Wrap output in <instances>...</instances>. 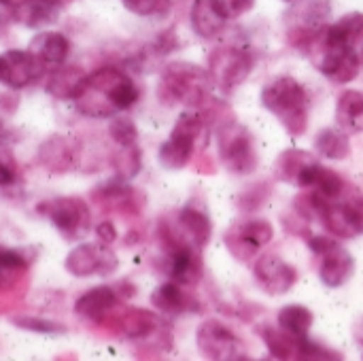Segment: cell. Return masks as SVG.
Instances as JSON below:
<instances>
[{
    "mask_svg": "<svg viewBox=\"0 0 363 361\" xmlns=\"http://www.w3.org/2000/svg\"><path fill=\"white\" fill-rule=\"evenodd\" d=\"M138 100L136 83L117 68H100L91 77L77 102L89 117H111L117 111H128Z\"/></svg>",
    "mask_w": 363,
    "mask_h": 361,
    "instance_id": "cell-1",
    "label": "cell"
},
{
    "mask_svg": "<svg viewBox=\"0 0 363 361\" xmlns=\"http://www.w3.org/2000/svg\"><path fill=\"white\" fill-rule=\"evenodd\" d=\"M262 104L283 123L291 136H302L308 128L311 98L294 77H277L262 89Z\"/></svg>",
    "mask_w": 363,
    "mask_h": 361,
    "instance_id": "cell-2",
    "label": "cell"
},
{
    "mask_svg": "<svg viewBox=\"0 0 363 361\" xmlns=\"http://www.w3.org/2000/svg\"><path fill=\"white\" fill-rule=\"evenodd\" d=\"M213 81L208 70L189 62H170L162 72L160 96L170 104L202 106L208 102Z\"/></svg>",
    "mask_w": 363,
    "mask_h": 361,
    "instance_id": "cell-3",
    "label": "cell"
},
{
    "mask_svg": "<svg viewBox=\"0 0 363 361\" xmlns=\"http://www.w3.org/2000/svg\"><path fill=\"white\" fill-rule=\"evenodd\" d=\"M311 211L317 213L323 228L338 238H355L363 234V196H353L345 202L328 200L313 189V194L302 196Z\"/></svg>",
    "mask_w": 363,
    "mask_h": 361,
    "instance_id": "cell-4",
    "label": "cell"
},
{
    "mask_svg": "<svg viewBox=\"0 0 363 361\" xmlns=\"http://www.w3.org/2000/svg\"><path fill=\"white\" fill-rule=\"evenodd\" d=\"M221 164L234 174H251L257 168V151L251 132L236 119L223 121L217 132Z\"/></svg>",
    "mask_w": 363,
    "mask_h": 361,
    "instance_id": "cell-5",
    "label": "cell"
},
{
    "mask_svg": "<svg viewBox=\"0 0 363 361\" xmlns=\"http://www.w3.org/2000/svg\"><path fill=\"white\" fill-rule=\"evenodd\" d=\"M204 123L206 115L202 111H187L177 119L170 138L160 147V162L164 168L181 170L191 162L196 140L204 130Z\"/></svg>",
    "mask_w": 363,
    "mask_h": 361,
    "instance_id": "cell-6",
    "label": "cell"
},
{
    "mask_svg": "<svg viewBox=\"0 0 363 361\" xmlns=\"http://www.w3.org/2000/svg\"><path fill=\"white\" fill-rule=\"evenodd\" d=\"M253 70V55L236 45H219L208 55V74L213 85H217L221 91H232L240 83L247 81V77Z\"/></svg>",
    "mask_w": 363,
    "mask_h": 361,
    "instance_id": "cell-7",
    "label": "cell"
},
{
    "mask_svg": "<svg viewBox=\"0 0 363 361\" xmlns=\"http://www.w3.org/2000/svg\"><path fill=\"white\" fill-rule=\"evenodd\" d=\"M198 349L202 351V355L217 361H234V360H247V347L240 340V336L230 330L225 323H221L219 319H206L200 323L198 328Z\"/></svg>",
    "mask_w": 363,
    "mask_h": 361,
    "instance_id": "cell-8",
    "label": "cell"
},
{
    "mask_svg": "<svg viewBox=\"0 0 363 361\" xmlns=\"http://www.w3.org/2000/svg\"><path fill=\"white\" fill-rule=\"evenodd\" d=\"M38 213L45 215L66 238H79L89 230L91 213L81 198H53L38 204Z\"/></svg>",
    "mask_w": 363,
    "mask_h": 361,
    "instance_id": "cell-9",
    "label": "cell"
},
{
    "mask_svg": "<svg viewBox=\"0 0 363 361\" xmlns=\"http://www.w3.org/2000/svg\"><path fill=\"white\" fill-rule=\"evenodd\" d=\"M272 236L274 228L268 219H247L225 234V245L236 260L249 262L262 247L272 240Z\"/></svg>",
    "mask_w": 363,
    "mask_h": 361,
    "instance_id": "cell-10",
    "label": "cell"
},
{
    "mask_svg": "<svg viewBox=\"0 0 363 361\" xmlns=\"http://www.w3.org/2000/svg\"><path fill=\"white\" fill-rule=\"evenodd\" d=\"M45 68L47 66L34 51L11 49L0 55V83L13 89H21L36 83L43 77Z\"/></svg>",
    "mask_w": 363,
    "mask_h": 361,
    "instance_id": "cell-11",
    "label": "cell"
},
{
    "mask_svg": "<svg viewBox=\"0 0 363 361\" xmlns=\"http://www.w3.org/2000/svg\"><path fill=\"white\" fill-rule=\"evenodd\" d=\"M317 51V68L334 83H349L362 70V57L353 47H325L313 45Z\"/></svg>",
    "mask_w": 363,
    "mask_h": 361,
    "instance_id": "cell-12",
    "label": "cell"
},
{
    "mask_svg": "<svg viewBox=\"0 0 363 361\" xmlns=\"http://www.w3.org/2000/svg\"><path fill=\"white\" fill-rule=\"evenodd\" d=\"M253 274H255L257 285L270 296H283L298 283V270L285 260L270 255V253L262 255L255 262Z\"/></svg>",
    "mask_w": 363,
    "mask_h": 361,
    "instance_id": "cell-13",
    "label": "cell"
},
{
    "mask_svg": "<svg viewBox=\"0 0 363 361\" xmlns=\"http://www.w3.org/2000/svg\"><path fill=\"white\" fill-rule=\"evenodd\" d=\"M81 157V143L74 136H64V134H53L47 138L40 149H38V160L40 164L51 170V172H70L77 168Z\"/></svg>",
    "mask_w": 363,
    "mask_h": 361,
    "instance_id": "cell-14",
    "label": "cell"
},
{
    "mask_svg": "<svg viewBox=\"0 0 363 361\" xmlns=\"http://www.w3.org/2000/svg\"><path fill=\"white\" fill-rule=\"evenodd\" d=\"M66 270L74 277H91V274H108L117 266V257L96 245H81L72 249L64 262Z\"/></svg>",
    "mask_w": 363,
    "mask_h": 361,
    "instance_id": "cell-15",
    "label": "cell"
},
{
    "mask_svg": "<svg viewBox=\"0 0 363 361\" xmlns=\"http://www.w3.org/2000/svg\"><path fill=\"white\" fill-rule=\"evenodd\" d=\"M353 272H355V260L342 245L336 243L332 249L321 253L319 277H321L323 285H328L332 289L342 287L353 277Z\"/></svg>",
    "mask_w": 363,
    "mask_h": 361,
    "instance_id": "cell-16",
    "label": "cell"
},
{
    "mask_svg": "<svg viewBox=\"0 0 363 361\" xmlns=\"http://www.w3.org/2000/svg\"><path fill=\"white\" fill-rule=\"evenodd\" d=\"M257 334L277 360H302L308 336H296L285 332L283 328L277 330L274 326H257Z\"/></svg>",
    "mask_w": 363,
    "mask_h": 361,
    "instance_id": "cell-17",
    "label": "cell"
},
{
    "mask_svg": "<svg viewBox=\"0 0 363 361\" xmlns=\"http://www.w3.org/2000/svg\"><path fill=\"white\" fill-rule=\"evenodd\" d=\"M363 40V13H349L340 17L336 23L325 26L323 34L315 45L325 47H357Z\"/></svg>",
    "mask_w": 363,
    "mask_h": 361,
    "instance_id": "cell-18",
    "label": "cell"
},
{
    "mask_svg": "<svg viewBox=\"0 0 363 361\" xmlns=\"http://www.w3.org/2000/svg\"><path fill=\"white\" fill-rule=\"evenodd\" d=\"M151 302L153 306L164 313V315H183L189 311H196V300L183 289L181 283L170 281V283H162L153 294H151Z\"/></svg>",
    "mask_w": 363,
    "mask_h": 361,
    "instance_id": "cell-19",
    "label": "cell"
},
{
    "mask_svg": "<svg viewBox=\"0 0 363 361\" xmlns=\"http://www.w3.org/2000/svg\"><path fill=\"white\" fill-rule=\"evenodd\" d=\"M117 304H119L117 291L111 289L108 285H100V287H94V289H89V291H85V294L77 300L74 313H77L79 317L98 321V319H102L106 313H111Z\"/></svg>",
    "mask_w": 363,
    "mask_h": 361,
    "instance_id": "cell-20",
    "label": "cell"
},
{
    "mask_svg": "<svg viewBox=\"0 0 363 361\" xmlns=\"http://www.w3.org/2000/svg\"><path fill=\"white\" fill-rule=\"evenodd\" d=\"M177 223H179L181 234H183L189 243H194L196 247H206V245H208L211 234H213V223H211L206 211L198 209V206L191 202V204H187V206L179 213Z\"/></svg>",
    "mask_w": 363,
    "mask_h": 361,
    "instance_id": "cell-21",
    "label": "cell"
},
{
    "mask_svg": "<svg viewBox=\"0 0 363 361\" xmlns=\"http://www.w3.org/2000/svg\"><path fill=\"white\" fill-rule=\"evenodd\" d=\"M30 51H34L45 66H62L70 53V40L60 32L47 30L32 38Z\"/></svg>",
    "mask_w": 363,
    "mask_h": 361,
    "instance_id": "cell-22",
    "label": "cell"
},
{
    "mask_svg": "<svg viewBox=\"0 0 363 361\" xmlns=\"http://www.w3.org/2000/svg\"><path fill=\"white\" fill-rule=\"evenodd\" d=\"M87 83V74L77 68V66H66V68H57L47 83V91L60 100H70V98H79V94L83 91Z\"/></svg>",
    "mask_w": 363,
    "mask_h": 361,
    "instance_id": "cell-23",
    "label": "cell"
},
{
    "mask_svg": "<svg viewBox=\"0 0 363 361\" xmlns=\"http://www.w3.org/2000/svg\"><path fill=\"white\" fill-rule=\"evenodd\" d=\"M336 121L345 132H363V91L347 89L336 104Z\"/></svg>",
    "mask_w": 363,
    "mask_h": 361,
    "instance_id": "cell-24",
    "label": "cell"
},
{
    "mask_svg": "<svg viewBox=\"0 0 363 361\" xmlns=\"http://www.w3.org/2000/svg\"><path fill=\"white\" fill-rule=\"evenodd\" d=\"M317 157H313V153H306L302 149H287L283 151L279 157H277V164H274V174L279 181L283 183H291L296 185L300 174L311 166L315 164Z\"/></svg>",
    "mask_w": 363,
    "mask_h": 361,
    "instance_id": "cell-25",
    "label": "cell"
},
{
    "mask_svg": "<svg viewBox=\"0 0 363 361\" xmlns=\"http://www.w3.org/2000/svg\"><path fill=\"white\" fill-rule=\"evenodd\" d=\"M228 19H223L211 0H196L191 6V26L202 38H215L223 32Z\"/></svg>",
    "mask_w": 363,
    "mask_h": 361,
    "instance_id": "cell-26",
    "label": "cell"
},
{
    "mask_svg": "<svg viewBox=\"0 0 363 361\" xmlns=\"http://www.w3.org/2000/svg\"><path fill=\"white\" fill-rule=\"evenodd\" d=\"M57 4L51 0H26L23 4H19L15 9L17 19L30 28H40V26H49L57 19Z\"/></svg>",
    "mask_w": 363,
    "mask_h": 361,
    "instance_id": "cell-27",
    "label": "cell"
},
{
    "mask_svg": "<svg viewBox=\"0 0 363 361\" xmlns=\"http://www.w3.org/2000/svg\"><path fill=\"white\" fill-rule=\"evenodd\" d=\"M315 147L323 157H330V160H345L351 155V145H349L347 134L334 128L321 130L315 138Z\"/></svg>",
    "mask_w": 363,
    "mask_h": 361,
    "instance_id": "cell-28",
    "label": "cell"
},
{
    "mask_svg": "<svg viewBox=\"0 0 363 361\" xmlns=\"http://www.w3.org/2000/svg\"><path fill=\"white\" fill-rule=\"evenodd\" d=\"M279 328L296 336H308L313 328V313L302 304H289L279 311Z\"/></svg>",
    "mask_w": 363,
    "mask_h": 361,
    "instance_id": "cell-29",
    "label": "cell"
},
{
    "mask_svg": "<svg viewBox=\"0 0 363 361\" xmlns=\"http://www.w3.org/2000/svg\"><path fill=\"white\" fill-rule=\"evenodd\" d=\"M157 326H160L157 317L151 315L149 311L136 309V311H130V313L123 317V330H125V334L132 336V338L147 336V334H151Z\"/></svg>",
    "mask_w": 363,
    "mask_h": 361,
    "instance_id": "cell-30",
    "label": "cell"
},
{
    "mask_svg": "<svg viewBox=\"0 0 363 361\" xmlns=\"http://www.w3.org/2000/svg\"><path fill=\"white\" fill-rule=\"evenodd\" d=\"M140 166H143V153L140 149L134 145H125L121 147V151L117 153L115 157V168H117V174L123 179V181H130L134 179L138 172H140Z\"/></svg>",
    "mask_w": 363,
    "mask_h": 361,
    "instance_id": "cell-31",
    "label": "cell"
},
{
    "mask_svg": "<svg viewBox=\"0 0 363 361\" xmlns=\"http://www.w3.org/2000/svg\"><path fill=\"white\" fill-rule=\"evenodd\" d=\"M313 189H315L317 194H321L323 198H328V200H338V198L345 196L347 183H345V179H342L336 170L321 166L319 179H317V183H315Z\"/></svg>",
    "mask_w": 363,
    "mask_h": 361,
    "instance_id": "cell-32",
    "label": "cell"
},
{
    "mask_svg": "<svg viewBox=\"0 0 363 361\" xmlns=\"http://www.w3.org/2000/svg\"><path fill=\"white\" fill-rule=\"evenodd\" d=\"M108 132H111L113 140H115L117 145H121V147H125V145H134V143H136V138H138L136 123H134L130 117H125V115L115 117V119L111 121Z\"/></svg>",
    "mask_w": 363,
    "mask_h": 361,
    "instance_id": "cell-33",
    "label": "cell"
},
{
    "mask_svg": "<svg viewBox=\"0 0 363 361\" xmlns=\"http://www.w3.org/2000/svg\"><path fill=\"white\" fill-rule=\"evenodd\" d=\"M128 11L140 17H151V15H164L170 11L172 0H121Z\"/></svg>",
    "mask_w": 363,
    "mask_h": 361,
    "instance_id": "cell-34",
    "label": "cell"
},
{
    "mask_svg": "<svg viewBox=\"0 0 363 361\" xmlns=\"http://www.w3.org/2000/svg\"><path fill=\"white\" fill-rule=\"evenodd\" d=\"M211 2L217 9V13L228 21L249 13L255 6V0H211Z\"/></svg>",
    "mask_w": 363,
    "mask_h": 361,
    "instance_id": "cell-35",
    "label": "cell"
},
{
    "mask_svg": "<svg viewBox=\"0 0 363 361\" xmlns=\"http://www.w3.org/2000/svg\"><path fill=\"white\" fill-rule=\"evenodd\" d=\"M13 323L23 328V330L38 332V334H60V332H64V326H60L55 321L40 319V317H17V319H13Z\"/></svg>",
    "mask_w": 363,
    "mask_h": 361,
    "instance_id": "cell-36",
    "label": "cell"
},
{
    "mask_svg": "<svg viewBox=\"0 0 363 361\" xmlns=\"http://www.w3.org/2000/svg\"><path fill=\"white\" fill-rule=\"evenodd\" d=\"M17 179V166H15V155L6 145L0 143V187L13 185Z\"/></svg>",
    "mask_w": 363,
    "mask_h": 361,
    "instance_id": "cell-37",
    "label": "cell"
},
{
    "mask_svg": "<svg viewBox=\"0 0 363 361\" xmlns=\"http://www.w3.org/2000/svg\"><path fill=\"white\" fill-rule=\"evenodd\" d=\"M28 268V262L21 257V253H17V251H9V249H4V251H0V270H4V272H9V274H19V272H23Z\"/></svg>",
    "mask_w": 363,
    "mask_h": 361,
    "instance_id": "cell-38",
    "label": "cell"
},
{
    "mask_svg": "<svg viewBox=\"0 0 363 361\" xmlns=\"http://www.w3.org/2000/svg\"><path fill=\"white\" fill-rule=\"evenodd\" d=\"M308 245H311V251H313V253L321 255V253H325L328 249H332V247L336 245V240H332L330 236H313Z\"/></svg>",
    "mask_w": 363,
    "mask_h": 361,
    "instance_id": "cell-39",
    "label": "cell"
},
{
    "mask_svg": "<svg viewBox=\"0 0 363 361\" xmlns=\"http://www.w3.org/2000/svg\"><path fill=\"white\" fill-rule=\"evenodd\" d=\"M96 234H98V238H100V240H104V243H113V240L117 238L115 226H113L111 221H102V223L96 228Z\"/></svg>",
    "mask_w": 363,
    "mask_h": 361,
    "instance_id": "cell-40",
    "label": "cell"
},
{
    "mask_svg": "<svg viewBox=\"0 0 363 361\" xmlns=\"http://www.w3.org/2000/svg\"><path fill=\"white\" fill-rule=\"evenodd\" d=\"M26 0H0V6H9V9H17L19 4H23Z\"/></svg>",
    "mask_w": 363,
    "mask_h": 361,
    "instance_id": "cell-41",
    "label": "cell"
},
{
    "mask_svg": "<svg viewBox=\"0 0 363 361\" xmlns=\"http://www.w3.org/2000/svg\"><path fill=\"white\" fill-rule=\"evenodd\" d=\"M51 2H55L57 6H62V4H66V2H70V0H51Z\"/></svg>",
    "mask_w": 363,
    "mask_h": 361,
    "instance_id": "cell-42",
    "label": "cell"
},
{
    "mask_svg": "<svg viewBox=\"0 0 363 361\" xmlns=\"http://www.w3.org/2000/svg\"><path fill=\"white\" fill-rule=\"evenodd\" d=\"M0 134H2V121H0Z\"/></svg>",
    "mask_w": 363,
    "mask_h": 361,
    "instance_id": "cell-43",
    "label": "cell"
},
{
    "mask_svg": "<svg viewBox=\"0 0 363 361\" xmlns=\"http://www.w3.org/2000/svg\"><path fill=\"white\" fill-rule=\"evenodd\" d=\"M362 62H363V57H362Z\"/></svg>",
    "mask_w": 363,
    "mask_h": 361,
    "instance_id": "cell-44",
    "label": "cell"
}]
</instances>
